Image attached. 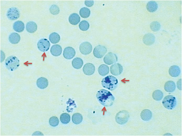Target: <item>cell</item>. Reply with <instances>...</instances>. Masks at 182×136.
<instances>
[{"label": "cell", "instance_id": "36", "mask_svg": "<svg viewBox=\"0 0 182 136\" xmlns=\"http://www.w3.org/2000/svg\"><path fill=\"white\" fill-rule=\"evenodd\" d=\"M85 4L88 7H91L94 4L93 1H85Z\"/></svg>", "mask_w": 182, "mask_h": 136}, {"label": "cell", "instance_id": "29", "mask_svg": "<svg viewBox=\"0 0 182 136\" xmlns=\"http://www.w3.org/2000/svg\"><path fill=\"white\" fill-rule=\"evenodd\" d=\"M91 11L90 9L86 7L81 8L79 11V14L83 18H87L90 16Z\"/></svg>", "mask_w": 182, "mask_h": 136}, {"label": "cell", "instance_id": "4", "mask_svg": "<svg viewBox=\"0 0 182 136\" xmlns=\"http://www.w3.org/2000/svg\"><path fill=\"white\" fill-rule=\"evenodd\" d=\"M177 101L173 95H169L165 97L163 101V104L166 108L171 110L176 107Z\"/></svg>", "mask_w": 182, "mask_h": 136}, {"label": "cell", "instance_id": "19", "mask_svg": "<svg viewBox=\"0 0 182 136\" xmlns=\"http://www.w3.org/2000/svg\"><path fill=\"white\" fill-rule=\"evenodd\" d=\"M69 21L71 24L76 25L80 22V16L77 13H73L69 16Z\"/></svg>", "mask_w": 182, "mask_h": 136}, {"label": "cell", "instance_id": "25", "mask_svg": "<svg viewBox=\"0 0 182 136\" xmlns=\"http://www.w3.org/2000/svg\"><path fill=\"white\" fill-rule=\"evenodd\" d=\"M146 8L149 12H154L158 9V5L155 1H150L147 4Z\"/></svg>", "mask_w": 182, "mask_h": 136}, {"label": "cell", "instance_id": "17", "mask_svg": "<svg viewBox=\"0 0 182 136\" xmlns=\"http://www.w3.org/2000/svg\"><path fill=\"white\" fill-rule=\"evenodd\" d=\"M13 28L16 32L19 33L22 32L25 28L24 23L21 21H16L13 25Z\"/></svg>", "mask_w": 182, "mask_h": 136}, {"label": "cell", "instance_id": "23", "mask_svg": "<svg viewBox=\"0 0 182 136\" xmlns=\"http://www.w3.org/2000/svg\"><path fill=\"white\" fill-rule=\"evenodd\" d=\"M9 40L11 43L13 44H18L20 41V36L17 33H13L10 35Z\"/></svg>", "mask_w": 182, "mask_h": 136}, {"label": "cell", "instance_id": "8", "mask_svg": "<svg viewBox=\"0 0 182 136\" xmlns=\"http://www.w3.org/2000/svg\"><path fill=\"white\" fill-rule=\"evenodd\" d=\"M6 16L8 19L11 20H16L19 17V11L16 8L12 7L9 8L7 11Z\"/></svg>", "mask_w": 182, "mask_h": 136}, {"label": "cell", "instance_id": "5", "mask_svg": "<svg viewBox=\"0 0 182 136\" xmlns=\"http://www.w3.org/2000/svg\"><path fill=\"white\" fill-rule=\"evenodd\" d=\"M129 114L127 111H121L118 113L116 116V121L117 123L123 125L126 123L129 118Z\"/></svg>", "mask_w": 182, "mask_h": 136}, {"label": "cell", "instance_id": "34", "mask_svg": "<svg viewBox=\"0 0 182 136\" xmlns=\"http://www.w3.org/2000/svg\"><path fill=\"white\" fill-rule=\"evenodd\" d=\"M59 120L58 118L55 116L51 117L49 120V123L53 127H55L59 125Z\"/></svg>", "mask_w": 182, "mask_h": 136}, {"label": "cell", "instance_id": "31", "mask_svg": "<svg viewBox=\"0 0 182 136\" xmlns=\"http://www.w3.org/2000/svg\"><path fill=\"white\" fill-rule=\"evenodd\" d=\"M163 97V93L160 90H156L153 94V97L155 100L160 101L162 100Z\"/></svg>", "mask_w": 182, "mask_h": 136}, {"label": "cell", "instance_id": "2", "mask_svg": "<svg viewBox=\"0 0 182 136\" xmlns=\"http://www.w3.org/2000/svg\"><path fill=\"white\" fill-rule=\"evenodd\" d=\"M118 84V80L112 75L107 76L102 81V86L110 90H113L116 89Z\"/></svg>", "mask_w": 182, "mask_h": 136}, {"label": "cell", "instance_id": "26", "mask_svg": "<svg viewBox=\"0 0 182 136\" xmlns=\"http://www.w3.org/2000/svg\"><path fill=\"white\" fill-rule=\"evenodd\" d=\"M98 72L101 75L104 76L107 75L109 72V67L105 64L101 65L98 68Z\"/></svg>", "mask_w": 182, "mask_h": 136}, {"label": "cell", "instance_id": "20", "mask_svg": "<svg viewBox=\"0 0 182 136\" xmlns=\"http://www.w3.org/2000/svg\"><path fill=\"white\" fill-rule=\"evenodd\" d=\"M26 29L28 32L32 33L37 30V26L34 21H29L26 24Z\"/></svg>", "mask_w": 182, "mask_h": 136}, {"label": "cell", "instance_id": "11", "mask_svg": "<svg viewBox=\"0 0 182 136\" xmlns=\"http://www.w3.org/2000/svg\"><path fill=\"white\" fill-rule=\"evenodd\" d=\"M123 68L120 64H115L110 67V71L111 74L115 76H118L123 72Z\"/></svg>", "mask_w": 182, "mask_h": 136}, {"label": "cell", "instance_id": "27", "mask_svg": "<svg viewBox=\"0 0 182 136\" xmlns=\"http://www.w3.org/2000/svg\"><path fill=\"white\" fill-rule=\"evenodd\" d=\"M49 39L52 43L56 44L60 41V36L57 33H53L49 35Z\"/></svg>", "mask_w": 182, "mask_h": 136}, {"label": "cell", "instance_id": "16", "mask_svg": "<svg viewBox=\"0 0 182 136\" xmlns=\"http://www.w3.org/2000/svg\"><path fill=\"white\" fill-rule=\"evenodd\" d=\"M37 85L39 88L44 89L48 87L49 82L48 80L45 78H40L37 80Z\"/></svg>", "mask_w": 182, "mask_h": 136}, {"label": "cell", "instance_id": "12", "mask_svg": "<svg viewBox=\"0 0 182 136\" xmlns=\"http://www.w3.org/2000/svg\"><path fill=\"white\" fill-rule=\"evenodd\" d=\"M75 50L71 47H67L64 49L63 56L66 59L69 60L73 58L75 56Z\"/></svg>", "mask_w": 182, "mask_h": 136}, {"label": "cell", "instance_id": "30", "mask_svg": "<svg viewBox=\"0 0 182 136\" xmlns=\"http://www.w3.org/2000/svg\"><path fill=\"white\" fill-rule=\"evenodd\" d=\"M60 119L62 123L64 124H67L70 122L71 117L69 114L64 113L61 115Z\"/></svg>", "mask_w": 182, "mask_h": 136}, {"label": "cell", "instance_id": "24", "mask_svg": "<svg viewBox=\"0 0 182 136\" xmlns=\"http://www.w3.org/2000/svg\"><path fill=\"white\" fill-rule=\"evenodd\" d=\"M84 64L83 61L79 58H76L72 62V65L74 68L79 69L81 68Z\"/></svg>", "mask_w": 182, "mask_h": 136}, {"label": "cell", "instance_id": "18", "mask_svg": "<svg viewBox=\"0 0 182 136\" xmlns=\"http://www.w3.org/2000/svg\"><path fill=\"white\" fill-rule=\"evenodd\" d=\"M169 73L170 76L173 77H178L180 75V69L178 66H173L170 68L169 70Z\"/></svg>", "mask_w": 182, "mask_h": 136}, {"label": "cell", "instance_id": "22", "mask_svg": "<svg viewBox=\"0 0 182 136\" xmlns=\"http://www.w3.org/2000/svg\"><path fill=\"white\" fill-rule=\"evenodd\" d=\"M141 117L144 121L150 120L152 117V112L148 109H145L142 111L141 114Z\"/></svg>", "mask_w": 182, "mask_h": 136}, {"label": "cell", "instance_id": "32", "mask_svg": "<svg viewBox=\"0 0 182 136\" xmlns=\"http://www.w3.org/2000/svg\"><path fill=\"white\" fill-rule=\"evenodd\" d=\"M79 29L82 31H87L90 27V24L88 21H83L79 24Z\"/></svg>", "mask_w": 182, "mask_h": 136}, {"label": "cell", "instance_id": "13", "mask_svg": "<svg viewBox=\"0 0 182 136\" xmlns=\"http://www.w3.org/2000/svg\"><path fill=\"white\" fill-rule=\"evenodd\" d=\"M83 70L84 73L86 75H91L95 73V68L93 64L89 63L84 66Z\"/></svg>", "mask_w": 182, "mask_h": 136}, {"label": "cell", "instance_id": "7", "mask_svg": "<svg viewBox=\"0 0 182 136\" xmlns=\"http://www.w3.org/2000/svg\"><path fill=\"white\" fill-rule=\"evenodd\" d=\"M50 46L49 41L47 39H43L40 40L37 43V47L40 51L45 52L49 49Z\"/></svg>", "mask_w": 182, "mask_h": 136}, {"label": "cell", "instance_id": "35", "mask_svg": "<svg viewBox=\"0 0 182 136\" xmlns=\"http://www.w3.org/2000/svg\"><path fill=\"white\" fill-rule=\"evenodd\" d=\"M49 11L51 14L53 15H57L60 11L59 6L56 5H53L51 6L49 8Z\"/></svg>", "mask_w": 182, "mask_h": 136}, {"label": "cell", "instance_id": "6", "mask_svg": "<svg viewBox=\"0 0 182 136\" xmlns=\"http://www.w3.org/2000/svg\"><path fill=\"white\" fill-rule=\"evenodd\" d=\"M107 52V49L105 46L98 45L93 50L94 56L98 58L103 57Z\"/></svg>", "mask_w": 182, "mask_h": 136}, {"label": "cell", "instance_id": "21", "mask_svg": "<svg viewBox=\"0 0 182 136\" xmlns=\"http://www.w3.org/2000/svg\"><path fill=\"white\" fill-rule=\"evenodd\" d=\"M164 89L165 91L168 92H174L176 89L175 83L172 81H168L165 84Z\"/></svg>", "mask_w": 182, "mask_h": 136}, {"label": "cell", "instance_id": "10", "mask_svg": "<svg viewBox=\"0 0 182 136\" xmlns=\"http://www.w3.org/2000/svg\"><path fill=\"white\" fill-rule=\"evenodd\" d=\"M118 58L116 55L112 53H109L104 57L103 61L106 64L110 65L116 63Z\"/></svg>", "mask_w": 182, "mask_h": 136}, {"label": "cell", "instance_id": "33", "mask_svg": "<svg viewBox=\"0 0 182 136\" xmlns=\"http://www.w3.org/2000/svg\"><path fill=\"white\" fill-rule=\"evenodd\" d=\"M150 28L152 31H158L161 28L160 23L157 21H153L150 25Z\"/></svg>", "mask_w": 182, "mask_h": 136}, {"label": "cell", "instance_id": "14", "mask_svg": "<svg viewBox=\"0 0 182 136\" xmlns=\"http://www.w3.org/2000/svg\"><path fill=\"white\" fill-rule=\"evenodd\" d=\"M143 41L144 44L147 46H150L155 42V37L153 34L149 33L144 36Z\"/></svg>", "mask_w": 182, "mask_h": 136}, {"label": "cell", "instance_id": "15", "mask_svg": "<svg viewBox=\"0 0 182 136\" xmlns=\"http://www.w3.org/2000/svg\"><path fill=\"white\" fill-rule=\"evenodd\" d=\"M51 53L53 56L58 57L62 53V49L60 46L58 44L54 45L51 47Z\"/></svg>", "mask_w": 182, "mask_h": 136}, {"label": "cell", "instance_id": "1", "mask_svg": "<svg viewBox=\"0 0 182 136\" xmlns=\"http://www.w3.org/2000/svg\"><path fill=\"white\" fill-rule=\"evenodd\" d=\"M96 97L99 102L106 107L112 106L115 101V97L111 93L105 89H101L98 91Z\"/></svg>", "mask_w": 182, "mask_h": 136}, {"label": "cell", "instance_id": "9", "mask_svg": "<svg viewBox=\"0 0 182 136\" xmlns=\"http://www.w3.org/2000/svg\"><path fill=\"white\" fill-rule=\"evenodd\" d=\"M79 50L81 53L84 55L90 54L92 50V46L90 43L84 42L81 44L79 46Z\"/></svg>", "mask_w": 182, "mask_h": 136}, {"label": "cell", "instance_id": "3", "mask_svg": "<svg viewBox=\"0 0 182 136\" xmlns=\"http://www.w3.org/2000/svg\"><path fill=\"white\" fill-rule=\"evenodd\" d=\"M5 65L6 68L11 71L17 69L19 66V61L14 56H11L6 59Z\"/></svg>", "mask_w": 182, "mask_h": 136}, {"label": "cell", "instance_id": "28", "mask_svg": "<svg viewBox=\"0 0 182 136\" xmlns=\"http://www.w3.org/2000/svg\"><path fill=\"white\" fill-rule=\"evenodd\" d=\"M82 116L80 113H76L72 115V121L74 124H79L82 122Z\"/></svg>", "mask_w": 182, "mask_h": 136}, {"label": "cell", "instance_id": "37", "mask_svg": "<svg viewBox=\"0 0 182 136\" xmlns=\"http://www.w3.org/2000/svg\"><path fill=\"white\" fill-rule=\"evenodd\" d=\"M180 80L181 79H180L179 81H178V87L180 86L179 87V88H178V89H180V90H181L182 89L181 88H180V87H181V80L180 81Z\"/></svg>", "mask_w": 182, "mask_h": 136}]
</instances>
